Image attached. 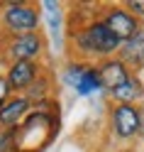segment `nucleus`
Listing matches in <instances>:
<instances>
[{"instance_id": "8", "label": "nucleus", "mask_w": 144, "mask_h": 152, "mask_svg": "<svg viewBox=\"0 0 144 152\" xmlns=\"http://www.w3.org/2000/svg\"><path fill=\"white\" fill-rule=\"evenodd\" d=\"M32 110H34V103L25 93H12L10 101L0 108V130H17Z\"/></svg>"}, {"instance_id": "1", "label": "nucleus", "mask_w": 144, "mask_h": 152, "mask_svg": "<svg viewBox=\"0 0 144 152\" xmlns=\"http://www.w3.org/2000/svg\"><path fill=\"white\" fill-rule=\"evenodd\" d=\"M69 52L73 56V61H93V59H110L117 56L122 42L110 32V27L105 25L100 17H88L85 22L76 25L69 20Z\"/></svg>"}, {"instance_id": "15", "label": "nucleus", "mask_w": 144, "mask_h": 152, "mask_svg": "<svg viewBox=\"0 0 144 152\" xmlns=\"http://www.w3.org/2000/svg\"><path fill=\"white\" fill-rule=\"evenodd\" d=\"M0 152H15V130H0Z\"/></svg>"}, {"instance_id": "9", "label": "nucleus", "mask_w": 144, "mask_h": 152, "mask_svg": "<svg viewBox=\"0 0 144 152\" xmlns=\"http://www.w3.org/2000/svg\"><path fill=\"white\" fill-rule=\"evenodd\" d=\"M98 66V74H100V81H103V88L105 91H115V88H120L122 83H127L130 81V76L132 71L124 66L122 59H117V56H110V59H103L95 64Z\"/></svg>"}, {"instance_id": "12", "label": "nucleus", "mask_w": 144, "mask_h": 152, "mask_svg": "<svg viewBox=\"0 0 144 152\" xmlns=\"http://www.w3.org/2000/svg\"><path fill=\"white\" fill-rule=\"evenodd\" d=\"M98 91H105L103 81H100V74H98V66H88L81 83H78V88H76V93L78 96H90V93H98Z\"/></svg>"}, {"instance_id": "3", "label": "nucleus", "mask_w": 144, "mask_h": 152, "mask_svg": "<svg viewBox=\"0 0 144 152\" xmlns=\"http://www.w3.org/2000/svg\"><path fill=\"white\" fill-rule=\"evenodd\" d=\"M42 27V10L27 0H5V7L0 10V34L17 37L39 32Z\"/></svg>"}, {"instance_id": "4", "label": "nucleus", "mask_w": 144, "mask_h": 152, "mask_svg": "<svg viewBox=\"0 0 144 152\" xmlns=\"http://www.w3.org/2000/svg\"><path fill=\"white\" fill-rule=\"evenodd\" d=\"M46 52V37L42 32L5 37L0 42V59L7 66L15 61H39Z\"/></svg>"}, {"instance_id": "16", "label": "nucleus", "mask_w": 144, "mask_h": 152, "mask_svg": "<svg viewBox=\"0 0 144 152\" xmlns=\"http://www.w3.org/2000/svg\"><path fill=\"white\" fill-rule=\"evenodd\" d=\"M127 10L134 15V17H139V20H144V0H124L122 3Z\"/></svg>"}, {"instance_id": "10", "label": "nucleus", "mask_w": 144, "mask_h": 152, "mask_svg": "<svg viewBox=\"0 0 144 152\" xmlns=\"http://www.w3.org/2000/svg\"><path fill=\"white\" fill-rule=\"evenodd\" d=\"M117 59L124 61V66L132 71V74H139L144 69V32H139L137 37L122 42L120 52H117Z\"/></svg>"}, {"instance_id": "13", "label": "nucleus", "mask_w": 144, "mask_h": 152, "mask_svg": "<svg viewBox=\"0 0 144 152\" xmlns=\"http://www.w3.org/2000/svg\"><path fill=\"white\" fill-rule=\"evenodd\" d=\"M88 66H90V64H85V61H73V59H71L69 64L64 66V71H61V83H66V86H71V88L76 91Z\"/></svg>"}, {"instance_id": "11", "label": "nucleus", "mask_w": 144, "mask_h": 152, "mask_svg": "<svg viewBox=\"0 0 144 152\" xmlns=\"http://www.w3.org/2000/svg\"><path fill=\"white\" fill-rule=\"evenodd\" d=\"M110 98L115 103H124V106H137V103L142 106V101H144V83L139 79V74H132L127 83H122L120 88L110 91Z\"/></svg>"}, {"instance_id": "7", "label": "nucleus", "mask_w": 144, "mask_h": 152, "mask_svg": "<svg viewBox=\"0 0 144 152\" xmlns=\"http://www.w3.org/2000/svg\"><path fill=\"white\" fill-rule=\"evenodd\" d=\"M42 74H44V66L39 61H15L5 69V79L10 83L12 93H27Z\"/></svg>"}, {"instance_id": "2", "label": "nucleus", "mask_w": 144, "mask_h": 152, "mask_svg": "<svg viewBox=\"0 0 144 152\" xmlns=\"http://www.w3.org/2000/svg\"><path fill=\"white\" fill-rule=\"evenodd\" d=\"M59 113L32 110L25 118V123L15 130V152H44L59 135Z\"/></svg>"}, {"instance_id": "14", "label": "nucleus", "mask_w": 144, "mask_h": 152, "mask_svg": "<svg viewBox=\"0 0 144 152\" xmlns=\"http://www.w3.org/2000/svg\"><path fill=\"white\" fill-rule=\"evenodd\" d=\"M25 96L30 98L32 103H39V101H44V98H51V76L44 71L39 79L34 81V86L25 93Z\"/></svg>"}, {"instance_id": "17", "label": "nucleus", "mask_w": 144, "mask_h": 152, "mask_svg": "<svg viewBox=\"0 0 144 152\" xmlns=\"http://www.w3.org/2000/svg\"><path fill=\"white\" fill-rule=\"evenodd\" d=\"M10 96H12V88H10V83H7L5 74H0V108L10 101Z\"/></svg>"}, {"instance_id": "5", "label": "nucleus", "mask_w": 144, "mask_h": 152, "mask_svg": "<svg viewBox=\"0 0 144 152\" xmlns=\"http://www.w3.org/2000/svg\"><path fill=\"white\" fill-rule=\"evenodd\" d=\"M100 20L110 27V32L117 37L120 42H127L132 37H137L139 32H144V25L139 17H134L124 5H108L103 7Z\"/></svg>"}, {"instance_id": "18", "label": "nucleus", "mask_w": 144, "mask_h": 152, "mask_svg": "<svg viewBox=\"0 0 144 152\" xmlns=\"http://www.w3.org/2000/svg\"><path fill=\"white\" fill-rule=\"evenodd\" d=\"M139 137H144V103L139 106Z\"/></svg>"}, {"instance_id": "6", "label": "nucleus", "mask_w": 144, "mask_h": 152, "mask_svg": "<svg viewBox=\"0 0 144 152\" xmlns=\"http://www.w3.org/2000/svg\"><path fill=\"white\" fill-rule=\"evenodd\" d=\"M108 120L112 132L120 140H130L139 135V106H124V103H112L108 110Z\"/></svg>"}]
</instances>
